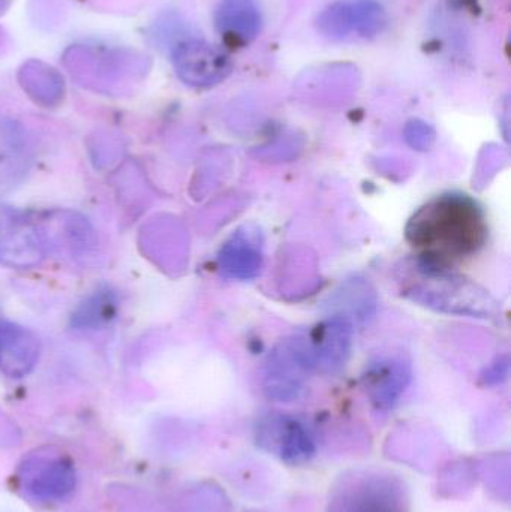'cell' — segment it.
<instances>
[{"label":"cell","mask_w":511,"mask_h":512,"mask_svg":"<svg viewBox=\"0 0 511 512\" xmlns=\"http://www.w3.org/2000/svg\"><path fill=\"white\" fill-rule=\"evenodd\" d=\"M261 441L270 451H275L282 460L290 463L306 462L315 451L308 429L294 418H273L261 430Z\"/></svg>","instance_id":"cell-12"},{"label":"cell","mask_w":511,"mask_h":512,"mask_svg":"<svg viewBox=\"0 0 511 512\" xmlns=\"http://www.w3.org/2000/svg\"><path fill=\"white\" fill-rule=\"evenodd\" d=\"M350 15L353 30L365 38L380 35L387 24L386 11L375 0H356L350 3Z\"/></svg>","instance_id":"cell-15"},{"label":"cell","mask_w":511,"mask_h":512,"mask_svg":"<svg viewBox=\"0 0 511 512\" xmlns=\"http://www.w3.org/2000/svg\"><path fill=\"white\" fill-rule=\"evenodd\" d=\"M41 354L38 337L14 322L0 321V373L21 378L36 366Z\"/></svg>","instance_id":"cell-10"},{"label":"cell","mask_w":511,"mask_h":512,"mask_svg":"<svg viewBox=\"0 0 511 512\" xmlns=\"http://www.w3.org/2000/svg\"><path fill=\"white\" fill-rule=\"evenodd\" d=\"M333 512H407L404 492L390 478H366L345 490Z\"/></svg>","instance_id":"cell-7"},{"label":"cell","mask_w":511,"mask_h":512,"mask_svg":"<svg viewBox=\"0 0 511 512\" xmlns=\"http://www.w3.org/2000/svg\"><path fill=\"white\" fill-rule=\"evenodd\" d=\"M33 146L26 129L0 117V195L15 191L33 164Z\"/></svg>","instance_id":"cell-6"},{"label":"cell","mask_w":511,"mask_h":512,"mask_svg":"<svg viewBox=\"0 0 511 512\" xmlns=\"http://www.w3.org/2000/svg\"><path fill=\"white\" fill-rule=\"evenodd\" d=\"M47 254L44 227L29 213L0 206V264L9 268H32Z\"/></svg>","instance_id":"cell-4"},{"label":"cell","mask_w":511,"mask_h":512,"mask_svg":"<svg viewBox=\"0 0 511 512\" xmlns=\"http://www.w3.org/2000/svg\"><path fill=\"white\" fill-rule=\"evenodd\" d=\"M218 32L231 44H249L261 30L257 0H221L215 12Z\"/></svg>","instance_id":"cell-13"},{"label":"cell","mask_w":511,"mask_h":512,"mask_svg":"<svg viewBox=\"0 0 511 512\" xmlns=\"http://www.w3.org/2000/svg\"><path fill=\"white\" fill-rule=\"evenodd\" d=\"M222 276L233 280H251L263 267V246L260 236L249 228L236 231L222 245L218 254Z\"/></svg>","instance_id":"cell-9"},{"label":"cell","mask_w":511,"mask_h":512,"mask_svg":"<svg viewBox=\"0 0 511 512\" xmlns=\"http://www.w3.org/2000/svg\"><path fill=\"white\" fill-rule=\"evenodd\" d=\"M173 65L183 83L197 89L216 86L231 72L230 59L209 42H182L173 51Z\"/></svg>","instance_id":"cell-5"},{"label":"cell","mask_w":511,"mask_h":512,"mask_svg":"<svg viewBox=\"0 0 511 512\" xmlns=\"http://www.w3.org/2000/svg\"><path fill=\"white\" fill-rule=\"evenodd\" d=\"M317 370L311 337L294 334L282 340L267 357L264 367V390L276 400L299 396L306 376Z\"/></svg>","instance_id":"cell-3"},{"label":"cell","mask_w":511,"mask_h":512,"mask_svg":"<svg viewBox=\"0 0 511 512\" xmlns=\"http://www.w3.org/2000/svg\"><path fill=\"white\" fill-rule=\"evenodd\" d=\"M24 87L39 99H57L62 93L63 84L54 69L48 68L44 63L29 62L24 66Z\"/></svg>","instance_id":"cell-14"},{"label":"cell","mask_w":511,"mask_h":512,"mask_svg":"<svg viewBox=\"0 0 511 512\" xmlns=\"http://www.w3.org/2000/svg\"><path fill=\"white\" fill-rule=\"evenodd\" d=\"M317 370L335 373L345 367L353 345V327L344 316H333L311 334Z\"/></svg>","instance_id":"cell-8"},{"label":"cell","mask_w":511,"mask_h":512,"mask_svg":"<svg viewBox=\"0 0 511 512\" xmlns=\"http://www.w3.org/2000/svg\"><path fill=\"white\" fill-rule=\"evenodd\" d=\"M414 268L416 273L408 277L404 294L416 303L461 315L486 316L494 309L491 295L476 283L450 271L432 270L420 264Z\"/></svg>","instance_id":"cell-2"},{"label":"cell","mask_w":511,"mask_h":512,"mask_svg":"<svg viewBox=\"0 0 511 512\" xmlns=\"http://www.w3.org/2000/svg\"><path fill=\"white\" fill-rule=\"evenodd\" d=\"M411 367L404 358H381L365 375L366 393L377 408L390 409L407 390Z\"/></svg>","instance_id":"cell-11"},{"label":"cell","mask_w":511,"mask_h":512,"mask_svg":"<svg viewBox=\"0 0 511 512\" xmlns=\"http://www.w3.org/2000/svg\"><path fill=\"white\" fill-rule=\"evenodd\" d=\"M318 29L329 39H344L353 30L350 3L336 2L321 12Z\"/></svg>","instance_id":"cell-16"},{"label":"cell","mask_w":511,"mask_h":512,"mask_svg":"<svg viewBox=\"0 0 511 512\" xmlns=\"http://www.w3.org/2000/svg\"><path fill=\"white\" fill-rule=\"evenodd\" d=\"M405 237L417 264L450 271L482 251L488 240L485 210L470 195L447 192L423 204L408 221Z\"/></svg>","instance_id":"cell-1"}]
</instances>
